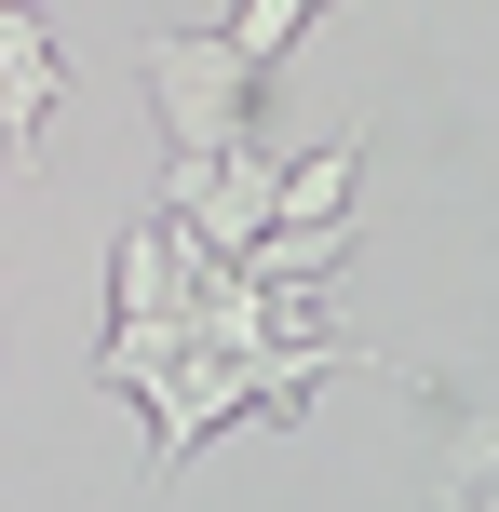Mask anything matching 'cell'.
Listing matches in <instances>:
<instances>
[{
  "label": "cell",
  "mask_w": 499,
  "mask_h": 512,
  "mask_svg": "<svg viewBox=\"0 0 499 512\" xmlns=\"http://www.w3.org/2000/svg\"><path fill=\"white\" fill-rule=\"evenodd\" d=\"M446 499H473V512H499V418H459V445H446V472H432Z\"/></svg>",
  "instance_id": "cell-6"
},
{
  "label": "cell",
  "mask_w": 499,
  "mask_h": 512,
  "mask_svg": "<svg viewBox=\"0 0 499 512\" xmlns=\"http://www.w3.org/2000/svg\"><path fill=\"white\" fill-rule=\"evenodd\" d=\"M311 14H324V0H230V14H216V27H230V41L257 54V68H270V54H284V41H297V27H311Z\"/></svg>",
  "instance_id": "cell-7"
},
{
  "label": "cell",
  "mask_w": 499,
  "mask_h": 512,
  "mask_svg": "<svg viewBox=\"0 0 499 512\" xmlns=\"http://www.w3.org/2000/svg\"><path fill=\"white\" fill-rule=\"evenodd\" d=\"M162 216H176L203 256H243L270 216H284V162H270L257 135H243V149H203V162H162Z\"/></svg>",
  "instance_id": "cell-2"
},
{
  "label": "cell",
  "mask_w": 499,
  "mask_h": 512,
  "mask_svg": "<svg viewBox=\"0 0 499 512\" xmlns=\"http://www.w3.org/2000/svg\"><path fill=\"white\" fill-rule=\"evenodd\" d=\"M351 176H365V122L324 135L311 162H284V216H338V203H351ZM284 216H270V230H284Z\"/></svg>",
  "instance_id": "cell-5"
},
{
  "label": "cell",
  "mask_w": 499,
  "mask_h": 512,
  "mask_svg": "<svg viewBox=\"0 0 499 512\" xmlns=\"http://www.w3.org/2000/svg\"><path fill=\"white\" fill-rule=\"evenodd\" d=\"M135 68H149V108H162V135H176V162L257 135V54H243L230 27H149Z\"/></svg>",
  "instance_id": "cell-1"
},
{
  "label": "cell",
  "mask_w": 499,
  "mask_h": 512,
  "mask_svg": "<svg viewBox=\"0 0 499 512\" xmlns=\"http://www.w3.org/2000/svg\"><path fill=\"white\" fill-rule=\"evenodd\" d=\"M108 297H122V324H189V230L176 216H135L108 243Z\"/></svg>",
  "instance_id": "cell-4"
},
{
  "label": "cell",
  "mask_w": 499,
  "mask_h": 512,
  "mask_svg": "<svg viewBox=\"0 0 499 512\" xmlns=\"http://www.w3.org/2000/svg\"><path fill=\"white\" fill-rule=\"evenodd\" d=\"M54 95H68V68H54V27L27 14V0H0V149H14V162H41Z\"/></svg>",
  "instance_id": "cell-3"
}]
</instances>
